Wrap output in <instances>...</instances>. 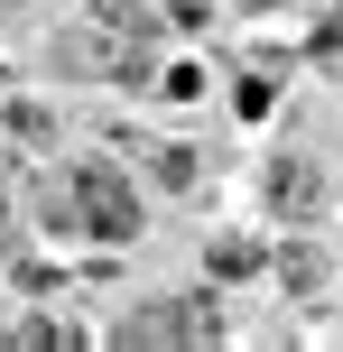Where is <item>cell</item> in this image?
Listing matches in <instances>:
<instances>
[{
	"mask_svg": "<svg viewBox=\"0 0 343 352\" xmlns=\"http://www.w3.org/2000/svg\"><path fill=\"white\" fill-rule=\"evenodd\" d=\"M195 158H204V148H186V140H167V148H158V186H177V195H186V186H195V176H204Z\"/></svg>",
	"mask_w": 343,
	"mask_h": 352,
	"instance_id": "4",
	"label": "cell"
},
{
	"mask_svg": "<svg viewBox=\"0 0 343 352\" xmlns=\"http://www.w3.org/2000/svg\"><path fill=\"white\" fill-rule=\"evenodd\" d=\"M65 186H74V213H84V232H102V241H130V232H140V186H130L111 158H84Z\"/></svg>",
	"mask_w": 343,
	"mask_h": 352,
	"instance_id": "1",
	"label": "cell"
},
{
	"mask_svg": "<svg viewBox=\"0 0 343 352\" xmlns=\"http://www.w3.org/2000/svg\"><path fill=\"white\" fill-rule=\"evenodd\" d=\"M269 204L288 213L297 232H307V223H325V176H316V158L278 148V158H269Z\"/></svg>",
	"mask_w": 343,
	"mask_h": 352,
	"instance_id": "2",
	"label": "cell"
},
{
	"mask_svg": "<svg viewBox=\"0 0 343 352\" xmlns=\"http://www.w3.org/2000/svg\"><path fill=\"white\" fill-rule=\"evenodd\" d=\"M204 269H214V278H251V269H260V241H214Z\"/></svg>",
	"mask_w": 343,
	"mask_h": 352,
	"instance_id": "3",
	"label": "cell"
}]
</instances>
